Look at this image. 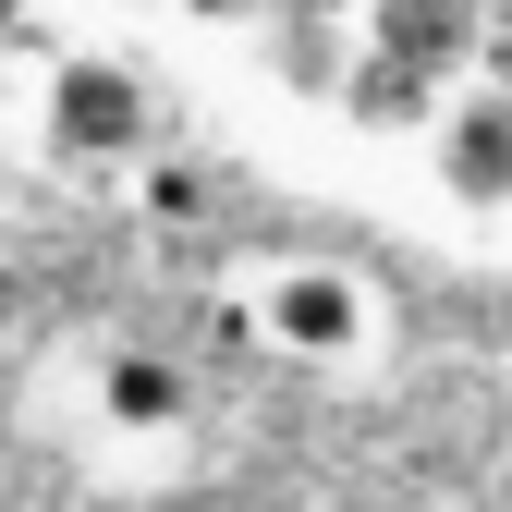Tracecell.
I'll list each match as a JSON object with an SVG mask.
<instances>
[{"label": "cell", "mask_w": 512, "mask_h": 512, "mask_svg": "<svg viewBox=\"0 0 512 512\" xmlns=\"http://www.w3.org/2000/svg\"><path fill=\"white\" fill-rule=\"evenodd\" d=\"M256 342H281V354H305V366H342V354H366V281L354 269H269L256 281Z\"/></svg>", "instance_id": "cell-2"}, {"label": "cell", "mask_w": 512, "mask_h": 512, "mask_svg": "<svg viewBox=\"0 0 512 512\" xmlns=\"http://www.w3.org/2000/svg\"><path fill=\"white\" fill-rule=\"evenodd\" d=\"M196 25H244V13H269V0H183Z\"/></svg>", "instance_id": "cell-9"}, {"label": "cell", "mask_w": 512, "mask_h": 512, "mask_svg": "<svg viewBox=\"0 0 512 512\" xmlns=\"http://www.w3.org/2000/svg\"><path fill=\"white\" fill-rule=\"evenodd\" d=\"M281 13H342V0H281Z\"/></svg>", "instance_id": "cell-10"}, {"label": "cell", "mask_w": 512, "mask_h": 512, "mask_svg": "<svg viewBox=\"0 0 512 512\" xmlns=\"http://www.w3.org/2000/svg\"><path fill=\"white\" fill-rule=\"evenodd\" d=\"M452 13H500V0H452Z\"/></svg>", "instance_id": "cell-12"}, {"label": "cell", "mask_w": 512, "mask_h": 512, "mask_svg": "<svg viewBox=\"0 0 512 512\" xmlns=\"http://www.w3.org/2000/svg\"><path fill=\"white\" fill-rule=\"evenodd\" d=\"M49 147L86 159V171H122V159L147 147V86L122 74V61H98V49L49 61Z\"/></svg>", "instance_id": "cell-1"}, {"label": "cell", "mask_w": 512, "mask_h": 512, "mask_svg": "<svg viewBox=\"0 0 512 512\" xmlns=\"http://www.w3.org/2000/svg\"><path fill=\"white\" fill-rule=\"evenodd\" d=\"M220 512H244V500H220Z\"/></svg>", "instance_id": "cell-13"}, {"label": "cell", "mask_w": 512, "mask_h": 512, "mask_svg": "<svg viewBox=\"0 0 512 512\" xmlns=\"http://www.w3.org/2000/svg\"><path fill=\"white\" fill-rule=\"evenodd\" d=\"M183 403H196V391H183V366H171V354H147V342H122V354L98 366V415H110L122 439H171V427H183Z\"/></svg>", "instance_id": "cell-6"}, {"label": "cell", "mask_w": 512, "mask_h": 512, "mask_svg": "<svg viewBox=\"0 0 512 512\" xmlns=\"http://www.w3.org/2000/svg\"><path fill=\"white\" fill-rule=\"evenodd\" d=\"M476 86H500V98H512V0L488 13V49H476Z\"/></svg>", "instance_id": "cell-8"}, {"label": "cell", "mask_w": 512, "mask_h": 512, "mask_svg": "<svg viewBox=\"0 0 512 512\" xmlns=\"http://www.w3.org/2000/svg\"><path fill=\"white\" fill-rule=\"evenodd\" d=\"M427 159H439V183H452L464 208H512V98L500 86H464L452 110H439Z\"/></svg>", "instance_id": "cell-3"}, {"label": "cell", "mask_w": 512, "mask_h": 512, "mask_svg": "<svg viewBox=\"0 0 512 512\" xmlns=\"http://www.w3.org/2000/svg\"><path fill=\"white\" fill-rule=\"evenodd\" d=\"M439 74H415V61L391 49H354V86H342V122H366V135H439Z\"/></svg>", "instance_id": "cell-5"}, {"label": "cell", "mask_w": 512, "mask_h": 512, "mask_svg": "<svg viewBox=\"0 0 512 512\" xmlns=\"http://www.w3.org/2000/svg\"><path fill=\"white\" fill-rule=\"evenodd\" d=\"M147 208H159V220H196V208H208V183L183 171V159H159V171H147Z\"/></svg>", "instance_id": "cell-7"}, {"label": "cell", "mask_w": 512, "mask_h": 512, "mask_svg": "<svg viewBox=\"0 0 512 512\" xmlns=\"http://www.w3.org/2000/svg\"><path fill=\"white\" fill-rule=\"evenodd\" d=\"M0 25H25V0H0Z\"/></svg>", "instance_id": "cell-11"}, {"label": "cell", "mask_w": 512, "mask_h": 512, "mask_svg": "<svg viewBox=\"0 0 512 512\" xmlns=\"http://www.w3.org/2000/svg\"><path fill=\"white\" fill-rule=\"evenodd\" d=\"M354 37L452 86V74H476V49H488V13H452V0H366V13H354Z\"/></svg>", "instance_id": "cell-4"}]
</instances>
